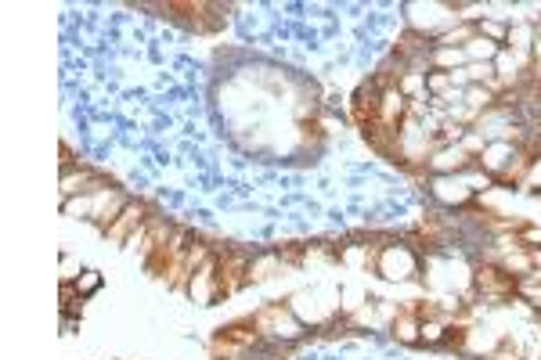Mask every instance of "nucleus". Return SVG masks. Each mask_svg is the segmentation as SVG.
<instances>
[{
	"mask_svg": "<svg viewBox=\"0 0 541 360\" xmlns=\"http://www.w3.org/2000/svg\"><path fill=\"white\" fill-rule=\"evenodd\" d=\"M246 281H249V260L242 253H228L216 260V288H221V295H235Z\"/></svg>",
	"mask_w": 541,
	"mask_h": 360,
	"instance_id": "f257e3e1",
	"label": "nucleus"
},
{
	"mask_svg": "<svg viewBox=\"0 0 541 360\" xmlns=\"http://www.w3.org/2000/svg\"><path fill=\"white\" fill-rule=\"evenodd\" d=\"M188 292H191L195 303H202V307H209V303H216V299H221V288H216V260H206V263L191 274Z\"/></svg>",
	"mask_w": 541,
	"mask_h": 360,
	"instance_id": "f03ea898",
	"label": "nucleus"
},
{
	"mask_svg": "<svg viewBox=\"0 0 541 360\" xmlns=\"http://www.w3.org/2000/svg\"><path fill=\"white\" fill-rule=\"evenodd\" d=\"M379 108H383V94H379L375 83H364L354 94V119L361 123V130L372 127V123H379Z\"/></svg>",
	"mask_w": 541,
	"mask_h": 360,
	"instance_id": "7ed1b4c3",
	"label": "nucleus"
},
{
	"mask_svg": "<svg viewBox=\"0 0 541 360\" xmlns=\"http://www.w3.org/2000/svg\"><path fill=\"white\" fill-rule=\"evenodd\" d=\"M375 270L383 274V277H390V281H401V277L415 274V256H411L408 249H383Z\"/></svg>",
	"mask_w": 541,
	"mask_h": 360,
	"instance_id": "20e7f679",
	"label": "nucleus"
},
{
	"mask_svg": "<svg viewBox=\"0 0 541 360\" xmlns=\"http://www.w3.org/2000/svg\"><path fill=\"white\" fill-rule=\"evenodd\" d=\"M148 216H145V206H137V202H127V209L116 216V223L108 227V238L112 242H130V238L141 231V223H145Z\"/></svg>",
	"mask_w": 541,
	"mask_h": 360,
	"instance_id": "39448f33",
	"label": "nucleus"
},
{
	"mask_svg": "<svg viewBox=\"0 0 541 360\" xmlns=\"http://www.w3.org/2000/svg\"><path fill=\"white\" fill-rule=\"evenodd\" d=\"M476 285L487 292V295H513L520 285L509 270H498V267H476Z\"/></svg>",
	"mask_w": 541,
	"mask_h": 360,
	"instance_id": "423d86ee",
	"label": "nucleus"
},
{
	"mask_svg": "<svg viewBox=\"0 0 541 360\" xmlns=\"http://www.w3.org/2000/svg\"><path fill=\"white\" fill-rule=\"evenodd\" d=\"M408 101L401 90H387L383 94V108H379V123H387V127H397L401 123V115H404Z\"/></svg>",
	"mask_w": 541,
	"mask_h": 360,
	"instance_id": "0eeeda50",
	"label": "nucleus"
},
{
	"mask_svg": "<svg viewBox=\"0 0 541 360\" xmlns=\"http://www.w3.org/2000/svg\"><path fill=\"white\" fill-rule=\"evenodd\" d=\"M216 335H224L228 342H235V346H253L256 339H260V332H256V324L253 321H235V324H228V328H221Z\"/></svg>",
	"mask_w": 541,
	"mask_h": 360,
	"instance_id": "6e6552de",
	"label": "nucleus"
},
{
	"mask_svg": "<svg viewBox=\"0 0 541 360\" xmlns=\"http://www.w3.org/2000/svg\"><path fill=\"white\" fill-rule=\"evenodd\" d=\"M80 191H98V176H94V173L80 169V173H65V176H62V195H65V198H73V195H80Z\"/></svg>",
	"mask_w": 541,
	"mask_h": 360,
	"instance_id": "1a4fd4ad",
	"label": "nucleus"
},
{
	"mask_svg": "<svg viewBox=\"0 0 541 360\" xmlns=\"http://www.w3.org/2000/svg\"><path fill=\"white\" fill-rule=\"evenodd\" d=\"M530 166H534V159L520 152V155H516V162H509L505 169H498V173H495V180H498V184H520V180L530 173Z\"/></svg>",
	"mask_w": 541,
	"mask_h": 360,
	"instance_id": "9d476101",
	"label": "nucleus"
},
{
	"mask_svg": "<svg viewBox=\"0 0 541 360\" xmlns=\"http://www.w3.org/2000/svg\"><path fill=\"white\" fill-rule=\"evenodd\" d=\"M476 159L466 152V148H448V152H441L437 159H433V169H469Z\"/></svg>",
	"mask_w": 541,
	"mask_h": 360,
	"instance_id": "9b49d317",
	"label": "nucleus"
},
{
	"mask_svg": "<svg viewBox=\"0 0 541 360\" xmlns=\"http://www.w3.org/2000/svg\"><path fill=\"white\" fill-rule=\"evenodd\" d=\"M419 321L411 317V310H397V317H394V335L401 339V342H419Z\"/></svg>",
	"mask_w": 541,
	"mask_h": 360,
	"instance_id": "f8f14e48",
	"label": "nucleus"
},
{
	"mask_svg": "<svg viewBox=\"0 0 541 360\" xmlns=\"http://www.w3.org/2000/svg\"><path fill=\"white\" fill-rule=\"evenodd\" d=\"M275 270H278V260H275V256H263V260L249 263V281H267Z\"/></svg>",
	"mask_w": 541,
	"mask_h": 360,
	"instance_id": "ddd939ff",
	"label": "nucleus"
},
{
	"mask_svg": "<svg viewBox=\"0 0 541 360\" xmlns=\"http://www.w3.org/2000/svg\"><path fill=\"white\" fill-rule=\"evenodd\" d=\"M209 353H213L216 360H221V356H228V360H231V356H238V353H242V346H235V342H228L224 335H216V339L209 342Z\"/></svg>",
	"mask_w": 541,
	"mask_h": 360,
	"instance_id": "4468645a",
	"label": "nucleus"
},
{
	"mask_svg": "<svg viewBox=\"0 0 541 360\" xmlns=\"http://www.w3.org/2000/svg\"><path fill=\"white\" fill-rule=\"evenodd\" d=\"M462 58H466L462 51H455V47H441V51H437V65H441V69H448V65H458Z\"/></svg>",
	"mask_w": 541,
	"mask_h": 360,
	"instance_id": "2eb2a0df",
	"label": "nucleus"
},
{
	"mask_svg": "<svg viewBox=\"0 0 541 360\" xmlns=\"http://www.w3.org/2000/svg\"><path fill=\"white\" fill-rule=\"evenodd\" d=\"M426 87H429L433 94H444V90L451 87V76H448V73H429V76H426Z\"/></svg>",
	"mask_w": 541,
	"mask_h": 360,
	"instance_id": "dca6fc26",
	"label": "nucleus"
},
{
	"mask_svg": "<svg viewBox=\"0 0 541 360\" xmlns=\"http://www.w3.org/2000/svg\"><path fill=\"white\" fill-rule=\"evenodd\" d=\"M98 285H101V277H98V270H83V277L76 281V292H80V295H90V292H94Z\"/></svg>",
	"mask_w": 541,
	"mask_h": 360,
	"instance_id": "f3484780",
	"label": "nucleus"
},
{
	"mask_svg": "<svg viewBox=\"0 0 541 360\" xmlns=\"http://www.w3.org/2000/svg\"><path fill=\"white\" fill-rule=\"evenodd\" d=\"M480 33H483V40L491 43V40H505L509 33H505V26H498V22H480Z\"/></svg>",
	"mask_w": 541,
	"mask_h": 360,
	"instance_id": "a211bd4d",
	"label": "nucleus"
},
{
	"mask_svg": "<svg viewBox=\"0 0 541 360\" xmlns=\"http://www.w3.org/2000/svg\"><path fill=\"white\" fill-rule=\"evenodd\" d=\"M530 267H534L530 256H509V260H505V270H509V274H530Z\"/></svg>",
	"mask_w": 541,
	"mask_h": 360,
	"instance_id": "6ab92c4d",
	"label": "nucleus"
},
{
	"mask_svg": "<svg viewBox=\"0 0 541 360\" xmlns=\"http://www.w3.org/2000/svg\"><path fill=\"white\" fill-rule=\"evenodd\" d=\"M469 43H473V54H480L483 62H487V58H495V51H498L495 43H487V40H469Z\"/></svg>",
	"mask_w": 541,
	"mask_h": 360,
	"instance_id": "aec40b11",
	"label": "nucleus"
},
{
	"mask_svg": "<svg viewBox=\"0 0 541 360\" xmlns=\"http://www.w3.org/2000/svg\"><path fill=\"white\" fill-rule=\"evenodd\" d=\"M415 47H419V36H415V33H408V36L397 40V54H411Z\"/></svg>",
	"mask_w": 541,
	"mask_h": 360,
	"instance_id": "412c9836",
	"label": "nucleus"
},
{
	"mask_svg": "<svg viewBox=\"0 0 541 360\" xmlns=\"http://www.w3.org/2000/svg\"><path fill=\"white\" fill-rule=\"evenodd\" d=\"M419 87H422V76H401V87H397V90H401V94H415Z\"/></svg>",
	"mask_w": 541,
	"mask_h": 360,
	"instance_id": "4be33fe9",
	"label": "nucleus"
},
{
	"mask_svg": "<svg viewBox=\"0 0 541 360\" xmlns=\"http://www.w3.org/2000/svg\"><path fill=\"white\" fill-rule=\"evenodd\" d=\"M455 40H476V29H469V26H466V29H458V33H448L441 43H455Z\"/></svg>",
	"mask_w": 541,
	"mask_h": 360,
	"instance_id": "5701e85b",
	"label": "nucleus"
},
{
	"mask_svg": "<svg viewBox=\"0 0 541 360\" xmlns=\"http://www.w3.org/2000/svg\"><path fill=\"white\" fill-rule=\"evenodd\" d=\"M87 209H90V202H87V198H80V202H76V198H65V216H73V213H87Z\"/></svg>",
	"mask_w": 541,
	"mask_h": 360,
	"instance_id": "b1692460",
	"label": "nucleus"
},
{
	"mask_svg": "<svg viewBox=\"0 0 541 360\" xmlns=\"http://www.w3.org/2000/svg\"><path fill=\"white\" fill-rule=\"evenodd\" d=\"M419 332H422V339H429V342H437V339H441V324H433V321H426Z\"/></svg>",
	"mask_w": 541,
	"mask_h": 360,
	"instance_id": "393cba45",
	"label": "nucleus"
},
{
	"mask_svg": "<svg viewBox=\"0 0 541 360\" xmlns=\"http://www.w3.org/2000/svg\"><path fill=\"white\" fill-rule=\"evenodd\" d=\"M487 101H491V94H487V90H469V105H473V108H480V105H487Z\"/></svg>",
	"mask_w": 541,
	"mask_h": 360,
	"instance_id": "a878e982",
	"label": "nucleus"
},
{
	"mask_svg": "<svg viewBox=\"0 0 541 360\" xmlns=\"http://www.w3.org/2000/svg\"><path fill=\"white\" fill-rule=\"evenodd\" d=\"M523 242H530V245H541V231H537V227H523Z\"/></svg>",
	"mask_w": 541,
	"mask_h": 360,
	"instance_id": "bb28decb",
	"label": "nucleus"
},
{
	"mask_svg": "<svg viewBox=\"0 0 541 360\" xmlns=\"http://www.w3.org/2000/svg\"><path fill=\"white\" fill-rule=\"evenodd\" d=\"M487 73H491V69H487V65H469V80H483Z\"/></svg>",
	"mask_w": 541,
	"mask_h": 360,
	"instance_id": "cd10ccee",
	"label": "nucleus"
},
{
	"mask_svg": "<svg viewBox=\"0 0 541 360\" xmlns=\"http://www.w3.org/2000/svg\"><path fill=\"white\" fill-rule=\"evenodd\" d=\"M448 342L462 346V342H466V332H462V328H451V332H448Z\"/></svg>",
	"mask_w": 541,
	"mask_h": 360,
	"instance_id": "c85d7f7f",
	"label": "nucleus"
},
{
	"mask_svg": "<svg viewBox=\"0 0 541 360\" xmlns=\"http://www.w3.org/2000/svg\"><path fill=\"white\" fill-rule=\"evenodd\" d=\"M527 180H530V184H537V180H541V162L530 166V176H527Z\"/></svg>",
	"mask_w": 541,
	"mask_h": 360,
	"instance_id": "c756f323",
	"label": "nucleus"
},
{
	"mask_svg": "<svg viewBox=\"0 0 541 360\" xmlns=\"http://www.w3.org/2000/svg\"><path fill=\"white\" fill-rule=\"evenodd\" d=\"M495 360H516V349H513V353H509V349H498Z\"/></svg>",
	"mask_w": 541,
	"mask_h": 360,
	"instance_id": "7c9ffc66",
	"label": "nucleus"
},
{
	"mask_svg": "<svg viewBox=\"0 0 541 360\" xmlns=\"http://www.w3.org/2000/svg\"><path fill=\"white\" fill-rule=\"evenodd\" d=\"M534 299H537V307H541V292H534Z\"/></svg>",
	"mask_w": 541,
	"mask_h": 360,
	"instance_id": "2f4dec72",
	"label": "nucleus"
}]
</instances>
